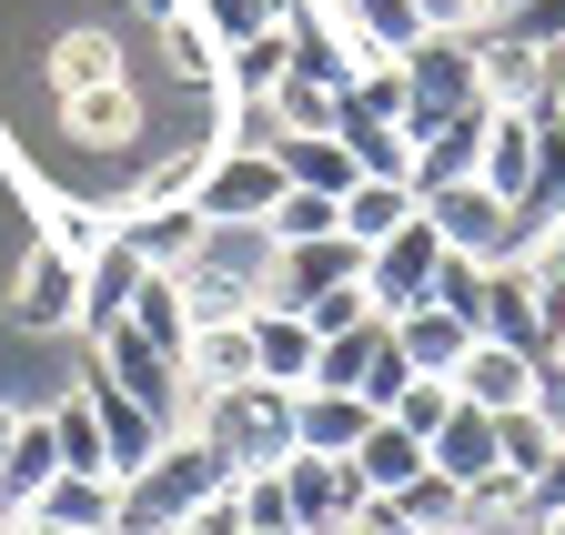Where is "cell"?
<instances>
[{"instance_id":"obj_10","label":"cell","mask_w":565,"mask_h":535,"mask_svg":"<svg viewBox=\"0 0 565 535\" xmlns=\"http://www.w3.org/2000/svg\"><path fill=\"white\" fill-rule=\"evenodd\" d=\"M475 61H484V101H505V111H545L565 92V61L535 51L525 31H505V21H475Z\"/></svg>"},{"instance_id":"obj_37","label":"cell","mask_w":565,"mask_h":535,"mask_svg":"<svg viewBox=\"0 0 565 535\" xmlns=\"http://www.w3.org/2000/svg\"><path fill=\"white\" fill-rule=\"evenodd\" d=\"M384 415H394L404 435H435V425L455 415V384H445V374H404V384L384 394Z\"/></svg>"},{"instance_id":"obj_6","label":"cell","mask_w":565,"mask_h":535,"mask_svg":"<svg viewBox=\"0 0 565 535\" xmlns=\"http://www.w3.org/2000/svg\"><path fill=\"white\" fill-rule=\"evenodd\" d=\"M11 323L21 333H82V253L61 233H41L11 274Z\"/></svg>"},{"instance_id":"obj_38","label":"cell","mask_w":565,"mask_h":535,"mask_svg":"<svg viewBox=\"0 0 565 535\" xmlns=\"http://www.w3.org/2000/svg\"><path fill=\"white\" fill-rule=\"evenodd\" d=\"M353 21H364V41H374V51H404V41L424 31L414 0H353Z\"/></svg>"},{"instance_id":"obj_12","label":"cell","mask_w":565,"mask_h":535,"mask_svg":"<svg viewBox=\"0 0 565 535\" xmlns=\"http://www.w3.org/2000/svg\"><path fill=\"white\" fill-rule=\"evenodd\" d=\"M424 213H435V233H445V253H515V213L484 192V172L475 182H445V192H424Z\"/></svg>"},{"instance_id":"obj_39","label":"cell","mask_w":565,"mask_h":535,"mask_svg":"<svg viewBox=\"0 0 565 535\" xmlns=\"http://www.w3.org/2000/svg\"><path fill=\"white\" fill-rule=\"evenodd\" d=\"M494 21L525 31L535 51H555V61H565V0H515V11H494Z\"/></svg>"},{"instance_id":"obj_14","label":"cell","mask_w":565,"mask_h":535,"mask_svg":"<svg viewBox=\"0 0 565 535\" xmlns=\"http://www.w3.org/2000/svg\"><path fill=\"white\" fill-rule=\"evenodd\" d=\"M484 121H494V101H475V111H455V121H435V131H414V192H445V182H475L484 172Z\"/></svg>"},{"instance_id":"obj_1","label":"cell","mask_w":565,"mask_h":535,"mask_svg":"<svg viewBox=\"0 0 565 535\" xmlns=\"http://www.w3.org/2000/svg\"><path fill=\"white\" fill-rule=\"evenodd\" d=\"M223 485H233V464L182 425V435H162V454H141L121 475V535H172L192 505H212Z\"/></svg>"},{"instance_id":"obj_45","label":"cell","mask_w":565,"mask_h":535,"mask_svg":"<svg viewBox=\"0 0 565 535\" xmlns=\"http://www.w3.org/2000/svg\"><path fill=\"white\" fill-rule=\"evenodd\" d=\"M535 535H565V515H545V525H535Z\"/></svg>"},{"instance_id":"obj_47","label":"cell","mask_w":565,"mask_h":535,"mask_svg":"<svg viewBox=\"0 0 565 535\" xmlns=\"http://www.w3.org/2000/svg\"><path fill=\"white\" fill-rule=\"evenodd\" d=\"M243 535H253V525H243Z\"/></svg>"},{"instance_id":"obj_42","label":"cell","mask_w":565,"mask_h":535,"mask_svg":"<svg viewBox=\"0 0 565 535\" xmlns=\"http://www.w3.org/2000/svg\"><path fill=\"white\" fill-rule=\"evenodd\" d=\"M535 405H545V415H555V435H565V344L535 364Z\"/></svg>"},{"instance_id":"obj_19","label":"cell","mask_w":565,"mask_h":535,"mask_svg":"<svg viewBox=\"0 0 565 535\" xmlns=\"http://www.w3.org/2000/svg\"><path fill=\"white\" fill-rule=\"evenodd\" d=\"M61 131H71L82 152H131V142H141V92H131V82L71 92V101H61Z\"/></svg>"},{"instance_id":"obj_41","label":"cell","mask_w":565,"mask_h":535,"mask_svg":"<svg viewBox=\"0 0 565 535\" xmlns=\"http://www.w3.org/2000/svg\"><path fill=\"white\" fill-rule=\"evenodd\" d=\"M172 535H243V505H233V485L212 495V505H192V515H182Z\"/></svg>"},{"instance_id":"obj_22","label":"cell","mask_w":565,"mask_h":535,"mask_svg":"<svg viewBox=\"0 0 565 535\" xmlns=\"http://www.w3.org/2000/svg\"><path fill=\"white\" fill-rule=\"evenodd\" d=\"M273 162H282V182H303V192H343L364 182V162H353V142L343 131H273Z\"/></svg>"},{"instance_id":"obj_35","label":"cell","mask_w":565,"mask_h":535,"mask_svg":"<svg viewBox=\"0 0 565 535\" xmlns=\"http://www.w3.org/2000/svg\"><path fill=\"white\" fill-rule=\"evenodd\" d=\"M273 243H323V233H343V203H333V192H282V203H273V223H263Z\"/></svg>"},{"instance_id":"obj_40","label":"cell","mask_w":565,"mask_h":535,"mask_svg":"<svg viewBox=\"0 0 565 535\" xmlns=\"http://www.w3.org/2000/svg\"><path fill=\"white\" fill-rule=\"evenodd\" d=\"M525 515H535V525H545V515H565V435H555V454L525 475Z\"/></svg>"},{"instance_id":"obj_31","label":"cell","mask_w":565,"mask_h":535,"mask_svg":"<svg viewBox=\"0 0 565 535\" xmlns=\"http://www.w3.org/2000/svg\"><path fill=\"white\" fill-rule=\"evenodd\" d=\"M384 505H394V525H404V535H465V485H455V475H435V464H424L404 495H384Z\"/></svg>"},{"instance_id":"obj_36","label":"cell","mask_w":565,"mask_h":535,"mask_svg":"<svg viewBox=\"0 0 565 535\" xmlns=\"http://www.w3.org/2000/svg\"><path fill=\"white\" fill-rule=\"evenodd\" d=\"M233 505L253 535H294V495H282V464H253V475H233Z\"/></svg>"},{"instance_id":"obj_11","label":"cell","mask_w":565,"mask_h":535,"mask_svg":"<svg viewBox=\"0 0 565 535\" xmlns=\"http://www.w3.org/2000/svg\"><path fill=\"white\" fill-rule=\"evenodd\" d=\"M353 283H364V243H353V233L282 243L273 253V303H294V313H313L323 293H353Z\"/></svg>"},{"instance_id":"obj_2","label":"cell","mask_w":565,"mask_h":535,"mask_svg":"<svg viewBox=\"0 0 565 535\" xmlns=\"http://www.w3.org/2000/svg\"><path fill=\"white\" fill-rule=\"evenodd\" d=\"M192 435L233 464V475H253V464H282L294 454V384H223V394H192Z\"/></svg>"},{"instance_id":"obj_20","label":"cell","mask_w":565,"mask_h":535,"mask_svg":"<svg viewBox=\"0 0 565 535\" xmlns=\"http://www.w3.org/2000/svg\"><path fill=\"white\" fill-rule=\"evenodd\" d=\"M282 72H294V31H282V21L253 31V41H233V51H223V101H233V121L263 111V101L282 92Z\"/></svg>"},{"instance_id":"obj_3","label":"cell","mask_w":565,"mask_h":535,"mask_svg":"<svg viewBox=\"0 0 565 535\" xmlns=\"http://www.w3.org/2000/svg\"><path fill=\"white\" fill-rule=\"evenodd\" d=\"M394 61H404V131H435V121H455V111L484 101L475 31H414Z\"/></svg>"},{"instance_id":"obj_4","label":"cell","mask_w":565,"mask_h":535,"mask_svg":"<svg viewBox=\"0 0 565 535\" xmlns=\"http://www.w3.org/2000/svg\"><path fill=\"white\" fill-rule=\"evenodd\" d=\"M282 192H294V182H282L273 142L233 131V142H212V162H202V182H192V213H202V223H273Z\"/></svg>"},{"instance_id":"obj_21","label":"cell","mask_w":565,"mask_h":535,"mask_svg":"<svg viewBox=\"0 0 565 535\" xmlns=\"http://www.w3.org/2000/svg\"><path fill=\"white\" fill-rule=\"evenodd\" d=\"M31 515L41 525H71V535H121V475H71V464H61Z\"/></svg>"},{"instance_id":"obj_24","label":"cell","mask_w":565,"mask_h":535,"mask_svg":"<svg viewBox=\"0 0 565 535\" xmlns=\"http://www.w3.org/2000/svg\"><path fill=\"white\" fill-rule=\"evenodd\" d=\"M465 344H475V323H465L455 303H414V313H394V354H404L414 374H445V384H455Z\"/></svg>"},{"instance_id":"obj_43","label":"cell","mask_w":565,"mask_h":535,"mask_svg":"<svg viewBox=\"0 0 565 535\" xmlns=\"http://www.w3.org/2000/svg\"><path fill=\"white\" fill-rule=\"evenodd\" d=\"M11 535H71V525H41V515H21V525H11Z\"/></svg>"},{"instance_id":"obj_18","label":"cell","mask_w":565,"mask_h":535,"mask_svg":"<svg viewBox=\"0 0 565 535\" xmlns=\"http://www.w3.org/2000/svg\"><path fill=\"white\" fill-rule=\"evenodd\" d=\"M364 435H374V394H343V384H303V394H294V445L353 454Z\"/></svg>"},{"instance_id":"obj_9","label":"cell","mask_w":565,"mask_h":535,"mask_svg":"<svg viewBox=\"0 0 565 535\" xmlns=\"http://www.w3.org/2000/svg\"><path fill=\"white\" fill-rule=\"evenodd\" d=\"M435 263H445L435 213H414L404 233H384V243L364 253V293H374V313L394 323V313H414V303H435Z\"/></svg>"},{"instance_id":"obj_25","label":"cell","mask_w":565,"mask_h":535,"mask_svg":"<svg viewBox=\"0 0 565 535\" xmlns=\"http://www.w3.org/2000/svg\"><path fill=\"white\" fill-rule=\"evenodd\" d=\"M424 454H435V475H455V485H484V475H494V415L455 394V415H445L435 435H424Z\"/></svg>"},{"instance_id":"obj_15","label":"cell","mask_w":565,"mask_h":535,"mask_svg":"<svg viewBox=\"0 0 565 535\" xmlns=\"http://www.w3.org/2000/svg\"><path fill=\"white\" fill-rule=\"evenodd\" d=\"M535 162H545V111H505V101H494V121H484V192H494L505 213L525 203Z\"/></svg>"},{"instance_id":"obj_46","label":"cell","mask_w":565,"mask_h":535,"mask_svg":"<svg viewBox=\"0 0 565 535\" xmlns=\"http://www.w3.org/2000/svg\"><path fill=\"white\" fill-rule=\"evenodd\" d=\"M555 344H565V333H555Z\"/></svg>"},{"instance_id":"obj_44","label":"cell","mask_w":565,"mask_h":535,"mask_svg":"<svg viewBox=\"0 0 565 535\" xmlns=\"http://www.w3.org/2000/svg\"><path fill=\"white\" fill-rule=\"evenodd\" d=\"M545 121H555V131H565V92H555V101H545Z\"/></svg>"},{"instance_id":"obj_26","label":"cell","mask_w":565,"mask_h":535,"mask_svg":"<svg viewBox=\"0 0 565 535\" xmlns=\"http://www.w3.org/2000/svg\"><path fill=\"white\" fill-rule=\"evenodd\" d=\"M51 101H71V92H102V82H131L121 72V41L111 31H51Z\"/></svg>"},{"instance_id":"obj_13","label":"cell","mask_w":565,"mask_h":535,"mask_svg":"<svg viewBox=\"0 0 565 535\" xmlns=\"http://www.w3.org/2000/svg\"><path fill=\"white\" fill-rule=\"evenodd\" d=\"M51 475H61V435H51V415H21L11 445H0V535H11V525L41 505Z\"/></svg>"},{"instance_id":"obj_17","label":"cell","mask_w":565,"mask_h":535,"mask_svg":"<svg viewBox=\"0 0 565 535\" xmlns=\"http://www.w3.org/2000/svg\"><path fill=\"white\" fill-rule=\"evenodd\" d=\"M253 313H212L192 323V344H182V384L192 394H223V384H253Z\"/></svg>"},{"instance_id":"obj_5","label":"cell","mask_w":565,"mask_h":535,"mask_svg":"<svg viewBox=\"0 0 565 535\" xmlns=\"http://www.w3.org/2000/svg\"><path fill=\"white\" fill-rule=\"evenodd\" d=\"M282 495H294V535H333V525H353L374 505L364 464H353V454H313V445L282 454Z\"/></svg>"},{"instance_id":"obj_28","label":"cell","mask_w":565,"mask_h":535,"mask_svg":"<svg viewBox=\"0 0 565 535\" xmlns=\"http://www.w3.org/2000/svg\"><path fill=\"white\" fill-rule=\"evenodd\" d=\"M384 344H394V323H384V313H364V323L323 333V354H313V384H343V394H364V384H374V364H384Z\"/></svg>"},{"instance_id":"obj_34","label":"cell","mask_w":565,"mask_h":535,"mask_svg":"<svg viewBox=\"0 0 565 535\" xmlns=\"http://www.w3.org/2000/svg\"><path fill=\"white\" fill-rule=\"evenodd\" d=\"M545 454H555V415H545V405L494 415V464H505V475H535Z\"/></svg>"},{"instance_id":"obj_23","label":"cell","mask_w":565,"mask_h":535,"mask_svg":"<svg viewBox=\"0 0 565 535\" xmlns=\"http://www.w3.org/2000/svg\"><path fill=\"white\" fill-rule=\"evenodd\" d=\"M313 354H323V333L294 313V303H253V364L273 374V384H313Z\"/></svg>"},{"instance_id":"obj_30","label":"cell","mask_w":565,"mask_h":535,"mask_svg":"<svg viewBox=\"0 0 565 535\" xmlns=\"http://www.w3.org/2000/svg\"><path fill=\"white\" fill-rule=\"evenodd\" d=\"M51 435H61V464H71V475H121V464H111V435H102V415H92L82 384L51 405Z\"/></svg>"},{"instance_id":"obj_7","label":"cell","mask_w":565,"mask_h":535,"mask_svg":"<svg viewBox=\"0 0 565 535\" xmlns=\"http://www.w3.org/2000/svg\"><path fill=\"white\" fill-rule=\"evenodd\" d=\"M475 333H494V344H515V354H555V323H545V283H535V263L525 253H494L484 263V303H475Z\"/></svg>"},{"instance_id":"obj_29","label":"cell","mask_w":565,"mask_h":535,"mask_svg":"<svg viewBox=\"0 0 565 535\" xmlns=\"http://www.w3.org/2000/svg\"><path fill=\"white\" fill-rule=\"evenodd\" d=\"M353 464H364V485H374V495H404V485H414L435 454H424V435H404L394 415H374V435L353 445Z\"/></svg>"},{"instance_id":"obj_33","label":"cell","mask_w":565,"mask_h":535,"mask_svg":"<svg viewBox=\"0 0 565 535\" xmlns=\"http://www.w3.org/2000/svg\"><path fill=\"white\" fill-rule=\"evenodd\" d=\"M131 323L152 333L162 354H182V344H192V293H182V274H141V283H131Z\"/></svg>"},{"instance_id":"obj_8","label":"cell","mask_w":565,"mask_h":535,"mask_svg":"<svg viewBox=\"0 0 565 535\" xmlns=\"http://www.w3.org/2000/svg\"><path fill=\"white\" fill-rule=\"evenodd\" d=\"M82 344H92V354H102V364H111V374L141 394V405H152V415L172 425V435L192 425V384H182V354H162V344H152V333H141L131 313H121L111 333H82Z\"/></svg>"},{"instance_id":"obj_16","label":"cell","mask_w":565,"mask_h":535,"mask_svg":"<svg viewBox=\"0 0 565 535\" xmlns=\"http://www.w3.org/2000/svg\"><path fill=\"white\" fill-rule=\"evenodd\" d=\"M455 394H465V405H484V415H515V405H535V354H515V344H494V333H475L465 364H455Z\"/></svg>"},{"instance_id":"obj_27","label":"cell","mask_w":565,"mask_h":535,"mask_svg":"<svg viewBox=\"0 0 565 535\" xmlns=\"http://www.w3.org/2000/svg\"><path fill=\"white\" fill-rule=\"evenodd\" d=\"M414 213H424V192H414L404 172H364V182H353V192H343V233H353V243H364V253H374L384 233H404Z\"/></svg>"},{"instance_id":"obj_32","label":"cell","mask_w":565,"mask_h":535,"mask_svg":"<svg viewBox=\"0 0 565 535\" xmlns=\"http://www.w3.org/2000/svg\"><path fill=\"white\" fill-rule=\"evenodd\" d=\"M555 223H565V131L545 121V162H535L525 203H515V253H525V243H545Z\"/></svg>"}]
</instances>
